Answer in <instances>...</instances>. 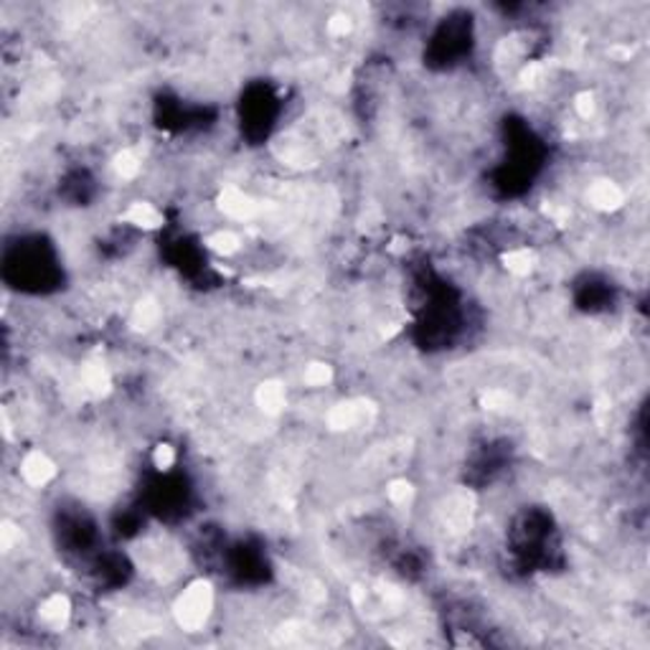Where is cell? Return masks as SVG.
I'll use <instances>...</instances> for the list:
<instances>
[{
  "label": "cell",
  "mask_w": 650,
  "mask_h": 650,
  "mask_svg": "<svg viewBox=\"0 0 650 650\" xmlns=\"http://www.w3.org/2000/svg\"><path fill=\"white\" fill-rule=\"evenodd\" d=\"M211 610H214V589L209 582L198 579V582L188 585L184 592L178 595L173 615H176L180 628L188 632H196V630H204Z\"/></svg>",
  "instance_id": "obj_1"
}]
</instances>
